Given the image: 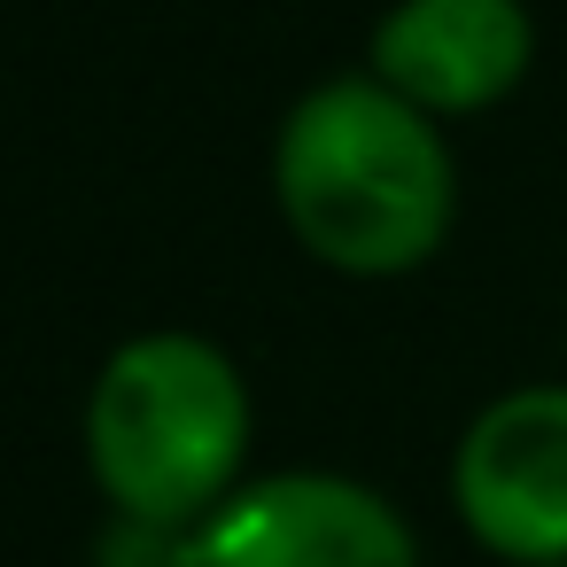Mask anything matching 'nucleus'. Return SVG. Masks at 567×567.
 <instances>
[{"instance_id": "nucleus-6", "label": "nucleus", "mask_w": 567, "mask_h": 567, "mask_svg": "<svg viewBox=\"0 0 567 567\" xmlns=\"http://www.w3.org/2000/svg\"><path fill=\"white\" fill-rule=\"evenodd\" d=\"M94 567H195V528L148 520V513H110L94 536Z\"/></svg>"}, {"instance_id": "nucleus-1", "label": "nucleus", "mask_w": 567, "mask_h": 567, "mask_svg": "<svg viewBox=\"0 0 567 567\" xmlns=\"http://www.w3.org/2000/svg\"><path fill=\"white\" fill-rule=\"evenodd\" d=\"M435 125L373 71L319 79L272 133V203L296 249L342 280L420 272L458 218V164Z\"/></svg>"}, {"instance_id": "nucleus-2", "label": "nucleus", "mask_w": 567, "mask_h": 567, "mask_svg": "<svg viewBox=\"0 0 567 567\" xmlns=\"http://www.w3.org/2000/svg\"><path fill=\"white\" fill-rule=\"evenodd\" d=\"M249 427L257 412L234 350H218L195 327H148L102 358L79 443L110 513L195 528L241 489Z\"/></svg>"}, {"instance_id": "nucleus-5", "label": "nucleus", "mask_w": 567, "mask_h": 567, "mask_svg": "<svg viewBox=\"0 0 567 567\" xmlns=\"http://www.w3.org/2000/svg\"><path fill=\"white\" fill-rule=\"evenodd\" d=\"M536 63L528 0H396L373 24L365 71L427 117H482L520 94Z\"/></svg>"}, {"instance_id": "nucleus-3", "label": "nucleus", "mask_w": 567, "mask_h": 567, "mask_svg": "<svg viewBox=\"0 0 567 567\" xmlns=\"http://www.w3.org/2000/svg\"><path fill=\"white\" fill-rule=\"evenodd\" d=\"M451 505L466 536L513 567L567 559V381L489 396L451 451Z\"/></svg>"}, {"instance_id": "nucleus-7", "label": "nucleus", "mask_w": 567, "mask_h": 567, "mask_svg": "<svg viewBox=\"0 0 567 567\" xmlns=\"http://www.w3.org/2000/svg\"><path fill=\"white\" fill-rule=\"evenodd\" d=\"M551 567H567V559H551Z\"/></svg>"}, {"instance_id": "nucleus-4", "label": "nucleus", "mask_w": 567, "mask_h": 567, "mask_svg": "<svg viewBox=\"0 0 567 567\" xmlns=\"http://www.w3.org/2000/svg\"><path fill=\"white\" fill-rule=\"evenodd\" d=\"M195 567H420V536L373 482L296 466L195 520Z\"/></svg>"}]
</instances>
